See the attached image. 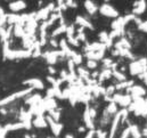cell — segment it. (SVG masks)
Returning a JSON list of instances; mask_svg holds the SVG:
<instances>
[{
	"label": "cell",
	"mask_w": 147,
	"mask_h": 138,
	"mask_svg": "<svg viewBox=\"0 0 147 138\" xmlns=\"http://www.w3.org/2000/svg\"><path fill=\"white\" fill-rule=\"evenodd\" d=\"M23 85H25V86H28L29 88H32V89H38V90H43L45 89V83L42 82V80H40L38 78H31V79L24 80Z\"/></svg>",
	"instance_id": "cell-12"
},
{
	"label": "cell",
	"mask_w": 147,
	"mask_h": 138,
	"mask_svg": "<svg viewBox=\"0 0 147 138\" xmlns=\"http://www.w3.org/2000/svg\"><path fill=\"white\" fill-rule=\"evenodd\" d=\"M32 126H34L37 128H46V127H48V123L43 115H39L32 120Z\"/></svg>",
	"instance_id": "cell-22"
},
{
	"label": "cell",
	"mask_w": 147,
	"mask_h": 138,
	"mask_svg": "<svg viewBox=\"0 0 147 138\" xmlns=\"http://www.w3.org/2000/svg\"><path fill=\"white\" fill-rule=\"evenodd\" d=\"M129 130H130V136L132 138H142V131L138 128V126L130 124L129 126Z\"/></svg>",
	"instance_id": "cell-28"
},
{
	"label": "cell",
	"mask_w": 147,
	"mask_h": 138,
	"mask_svg": "<svg viewBox=\"0 0 147 138\" xmlns=\"http://www.w3.org/2000/svg\"><path fill=\"white\" fill-rule=\"evenodd\" d=\"M69 60H72V62H73L75 65H80L82 63V61H83V56L81 54H79V53H76V51L73 50Z\"/></svg>",
	"instance_id": "cell-29"
},
{
	"label": "cell",
	"mask_w": 147,
	"mask_h": 138,
	"mask_svg": "<svg viewBox=\"0 0 147 138\" xmlns=\"http://www.w3.org/2000/svg\"><path fill=\"white\" fill-rule=\"evenodd\" d=\"M26 7H28V5L24 0H15V1L9 2V5H8V8L13 14H16L21 10L26 9Z\"/></svg>",
	"instance_id": "cell-13"
},
{
	"label": "cell",
	"mask_w": 147,
	"mask_h": 138,
	"mask_svg": "<svg viewBox=\"0 0 147 138\" xmlns=\"http://www.w3.org/2000/svg\"><path fill=\"white\" fill-rule=\"evenodd\" d=\"M98 12L100 13V15L107 17V18H117L119 17V12L107 2H104L99 8Z\"/></svg>",
	"instance_id": "cell-4"
},
{
	"label": "cell",
	"mask_w": 147,
	"mask_h": 138,
	"mask_svg": "<svg viewBox=\"0 0 147 138\" xmlns=\"http://www.w3.org/2000/svg\"><path fill=\"white\" fill-rule=\"evenodd\" d=\"M147 8V2L146 0H138L134 3V9H132V14L135 16H138V15H142L145 13Z\"/></svg>",
	"instance_id": "cell-14"
},
{
	"label": "cell",
	"mask_w": 147,
	"mask_h": 138,
	"mask_svg": "<svg viewBox=\"0 0 147 138\" xmlns=\"http://www.w3.org/2000/svg\"><path fill=\"white\" fill-rule=\"evenodd\" d=\"M50 45H51L54 48H57V47H58V42L55 40V38H51V39H50Z\"/></svg>",
	"instance_id": "cell-45"
},
{
	"label": "cell",
	"mask_w": 147,
	"mask_h": 138,
	"mask_svg": "<svg viewBox=\"0 0 147 138\" xmlns=\"http://www.w3.org/2000/svg\"><path fill=\"white\" fill-rule=\"evenodd\" d=\"M48 71H49V73H50L51 75H55V74H56V70L54 69L51 65H49V68H48Z\"/></svg>",
	"instance_id": "cell-46"
},
{
	"label": "cell",
	"mask_w": 147,
	"mask_h": 138,
	"mask_svg": "<svg viewBox=\"0 0 147 138\" xmlns=\"http://www.w3.org/2000/svg\"><path fill=\"white\" fill-rule=\"evenodd\" d=\"M13 33H14V35H15V37H17V38H23V37L25 35L24 26L18 25V24L14 25V28H13Z\"/></svg>",
	"instance_id": "cell-31"
},
{
	"label": "cell",
	"mask_w": 147,
	"mask_h": 138,
	"mask_svg": "<svg viewBox=\"0 0 147 138\" xmlns=\"http://www.w3.org/2000/svg\"><path fill=\"white\" fill-rule=\"evenodd\" d=\"M124 26H125V23H124L123 17H121V16L115 18L111 24V29L112 30H121V29H124Z\"/></svg>",
	"instance_id": "cell-25"
},
{
	"label": "cell",
	"mask_w": 147,
	"mask_h": 138,
	"mask_svg": "<svg viewBox=\"0 0 147 138\" xmlns=\"http://www.w3.org/2000/svg\"><path fill=\"white\" fill-rule=\"evenodd\" d=\"M83 122H84V126L89 130L95 129V122H94V119L91 118V115L89 113V106H86V108H84V112H83Z\"/></svg>",
	"instance_id": "cell-16"
},
{
	"label": "cell",
	"mask_w": 147,
	"mask_h": 138,
	"mask_svg": "<svg viewBox=\"0 0 147 138\" xmlns=\"http://www.w3.org/2000/svg\"><path fill=\"white\" fill-rule=\"evenodd\" d=\"M21 129H24V124L20 121V122H15V123H8L3 127V130L6 133H9V131H15V130H21Z\"/></svg>",
	"instance_id": "cell-23"
},
{
	"label": "cell",
	"mask_w": 147,
	"mask_h": 138,
	"mask_svg": "<svg viewBox=\"0 0 147 138\" xmlns=\"http://www.w3.org/2000/svg\"><path fill=\"white\" fill-rule=\"evenodd\" d=\"M112 76H114L116 80H119V82H122V81H125L127 80V76L119 70H113L112 71Z\"/></svg>",
	"instance_id": "cell-33"
},
{
	"label": "cell",
	"mask_w": 147,
	"mask_h": 138,
	"mask_svg": "<svg viewBox=\"0 0 147 138\" xmlns=\"http://www.w3.org/2000/svg\"><path fill=\"white\" fill-rule=\"evenodd\" d=\"M75 23H76L80 28L88 29V30H91V31H94V30H95L94 25L89 22V20H87V18H86V17H83V16H76V18H75Z\"/></svg>",
	"instance_id": "cell-17"
},
{
	"label": "cell",
	"mask_w": 147,
	"mask_h": 138,
	"mask_svg": "<svg viewBox=\"0 0 147 138\" xmlns=\"http://www.w3.org/2000/svg\"><path fill=\"white\" fill-rule=\"evenodd\" d=\"M147 71V58L143 57L135 60L129 64V72L131 75H139Z\"/></svg>",
	"instance_id": "cell-3"
},
{
	"label": "cell",
	"mask_w": 147,
	"mask_h": 138,
	"mask_svg": "<svg viewBox=\"0 0 147 138\" xmlns=\"http://www.w3.org/2000/svg\"><path fill=\"white\" fill-rule=\"evenodd\" d=\"M96 135L98 136V138H107V134L105 131H102V130H97Z\"/></svg>",
	"instance_id": "cell-43"
},
{
	"label": "cell",
	"mask_w": 147,
	"mask_h": 138,
	"mask_svg": "<svg viewBox=\"0 0 147 138\" xmlns=\"http://www.w3.org/2000/svg\"><path fill=\"white\" fill-rule=\"evenodd\" d=\"M83 6H84V8H86V10L88 12L89 15H95L98 12V7L92 0H86Z\"/></svg>",
	"instance_id": "cell-21"
},
{
	"label": "cell",
	"mask_w": 147,
	"mask_h": 138,
	"mask_svg": "<svg viewBox=\"0 0 147 138\" xmlns=\"http://www.w3.org/2000/svg\"><path fill=\"white\" fill-rule=\"evenodd\" d=\"M129 137H130V130H129V127H128V128H125V129L121 133L120 138H129Z\"/></svg>",
	"instance_id": "cell-40"
},
{
	"label": "cell",
	"mask_w": 147,
	"mask_h": 138,
	"mask_svg": "<svg viewBox=\"0 0 147 138\" xmlns=\"http://www.w3.org/2000/svg\"><path fill=\"white\" fill-rule=\"evenodd\" d=\"M46 62L49 64V65H55L58 61L59 57H65V55L61 51V50H53V51H46L45 54H42Z\"/></svg>",
	"instance_id": "cell-7"
},
{
	"label": "cell",
	"mask_w": 147,
	"mask_h": 138,
	"mask_svg": "<svg viewBox=\"0 0 147 138\" xmlns=\"http://www.w3.org/2000/svg\"><path fill=\"white\" fill-rule=\"evenodd\" d=\"M105 51L106 50H99V51H89V53H86L84 56L88 58V60H91V61H100L104 58L105 56Z\"/></svg>",
	"instance_id": "cell-19"
},
{
	"label": "cell",
	"mask_w": 147,
	"mask_h": 138,
	"mask_svg": "<svg viewBox=\"0 0 147 138\" xmlns=\"http://www.w3.org/2000/svg\"><path fill=\"white\" fill-rule=\"evenodd\" d=\"M32 116L33 115L29 111H24V110L21 111V113H20V120L24 124V129L30 130L32 128V120H33Z\"/></svg>",
	"instance_id": "cell-10"
},
{
	"label": "cell",
	"mask_w": 147,
	"mask_h": 138,
	"mask_svg": "<svg viewBox=\"0 0 147 138\" xmlns=\"http://www.w3.org/2000/svg\"><path fill=\"white\" fill-rule=\"evenodd\" d=\"M95 136H96V130L92 129V130H89V131L87 133V135H86L84 138H95Z\"/></svg>",
	"instance_id": "cell-42"
},
{
	"label": "cell",
	"mask_w": 147,
	"mask_h": 138,
	"mask_svg": "<svg viewBox=\"0 0 147 138\" xmlns=\"http://www.w3.org/2000/svg\"><path fill=\"white\" fill-rule=\"evenodd\" d=\"M46 120H47V123H48V126L50 127V129H51V133L56 136V137H58L61 134H62V130H63V124L62 123H59V122H56L55 120H53L49 115L48 116H46Z\"/></svg>",
	"instance_id": "cell-11"
},
{
	"label": "cell",
	"mask_w": 147,
	"mask_h": 138,
	"mask_svg": "<svg viewBox=\"0 0 147 138\" xmlns=\"http://www.w3.org/2000/svg\"><path fill=\"white\" fill-rule=\"evenodd\" d=\"M110 115H115L117 112H119V110H117V105L114 103V102H110V104L107 105V107H106V110H105Z\"/></svg>",
	"instance_id": "cell-34"
},
{
	"label": "cell",
	"mask_w": 147,
	"mask_h": 138,
	"mask_svg": "<svg viewBox=\"0 0 147 138\" xmlns=\"http://www.w3.org/2000/svg\"><path fill=\"white\" fill-rule=\"evenodd\" d=\"M78 74H79V78L80 79H82V80H86V81H89L90 79V74H89V72L87 71V70L84 69V68H79L78 69Z\"/></svg>",
	"instance_id": "cell-32"
},
{
	"label": "cell",
	"mask_w": 147,
	"mask_h": 138,
	"mask_svg": "<svg viewBox=\"0 0 147 138\" xmlns=\"http://www.w3.org/2000/svg\"><path fill=\"white\" fill-rule=\"evenodd\" d=\"M142 136H145V137H147V126L145 127V129L143 130V133H142Z\"/></svg>",
	"instance_id": "cell-47"
},
{
	"label": "cell",
	"mask_w": 147,
	"mask_h": 138,
	"mask_svg": "<svg viewBox=\"0 0 147 138\" xmlns=\"http://www.w3.org/2000/svg\"><path fill=\"white\" fill-rule=\"evenodd\" d=\"M134 85H135L134 80H125V81H122V82H119V83L114 85V87H115V90L120 91V90H127Z\"/></svg>",
	"instance_id": "cell-24"
},
{
	"label": "cell",
	"mask_w": 147,
	"mask_h": 138,
	"mask_svg": "<svg viewBox=\"0 0 147 138\" xmlns=\"http://www.w3.org/2000/svg\"><path fill=\"white\" fill-rule=\"evenodd\" d=\"M0 129H1V128H0Z\"/></svg>",
	"instance_id": "cell-52"
},
{
	"label": "cell",
	"mask_w": 147,
	"mask_h": 138,
	"mask_svg": "<svg viewBox=\"0 0 147 138\" xmlns=\"http://www.w3.org/2000/svg\"><path fill=\"white\" fill-rule=\"evenodd\" d=\"M5 15H6V13H5L3 8H2V7H0V16H5Z\"/></svg>",
	"instance_id": "cell-48"
},
{
	"label": "cell",
	"mask_w": 147,
	"mask_h": 138,
	"mask_svg": "<svg viewBox=\"0 0 147 138\" xmlns=\"http://www.w3.org/2000/svg\"><path fill=\"white\" fill-rule=\"evenodd\" d=\"M2 55L5 60H23V58H29L32 57V51L29 49H20V50H14L9 48V42L6 41L3 42L2 47Z\"/></svg>",
	"instance_id": "cell-1"
},
{
	"label": "cell",
	"mask_w": 147,
	"mask_h": 138,
	"mask_svg": "<svg viewBox=\"0 0 147 138\" xmlns=\"http://www.w3.org/2000/svg\"><path fill=\"white\" fill-rule=\"evenodd\" d=\"M127 91L129 93V95L134 98H139V97H144L146 95V89L143 87V86H139V85H134L131 86L129 89H127Z\"/></svg>",
	"instance_id": "cell-9"
},
{
	"label": "cell",
	"mask_w": 147,
	"mask_h": 138,
	"mask_svg": "<svg viewBox=\"0 0 147 138\" xmlns=\"http://www.w3.org/2000/svg\"><path fill=\"white\" fill-rule=\"evenodd\" d=\"M48 138H55V137H48Z\"/></svg>",
	"instance_id": "cell-50"
},
{
	"label": "cell",
	"mask_w": 147,
	"mask_h": 138,
	"mask_svg": "<svg viewBox=\"0 0 147 138\" xmlns=\"http://www.w3.org/2000/svg\"><path fill=\"white\" fill-rule=\"evenodd\" d=\"M32 90H33L32 88H26V89H23V90L13 93L11 95H9V96H7V97L0 99V107H3V106H6V105H8V104L13 103V102H15L16 99L26 97L28 95H30V94L32 93Z\"/></svg>",
	"instance_id": "cell-2"
},
{
	"label": "cell",
	"mask_w": 147,
	"mask_h": 138,
	"mask_svg": "<svg viewBox=\"0 0 147 138\" xmlns=\"http://www.w3.org/2000/svg\"><path fill=\"white\" fill-rule=\"evenodd\" d=\"M83 131H84V128L83 127H80L79 128V133H83Z\"/></svg>",
	"instance_id": "cell-49"
},
{
	"label": "cell",
	"mask_w": 147,
	"mask_h": 138,
	"mask_svg": "<svg viewBox=\"0 0 147 138\" xmlns=\"http://www.w3.org/2000/svg\"><path fill=\"white\" fill-rule=\"evenodd\" d=\"M138 30L142 31V32L147 33V21H143V22L138 25Z\"/></svg>",
	"instance_id": "cell-39"
},
{
	"label": "cell",
	"mask_w": 147,
	"mask_h": 138,
	"mask_svg": "<svg viewBox=\"0 0 147 138\" xmlns=\"http://www.w3.org/2000/svg\"><path fill=\"white\" fill-rule=\"evenodd\" d=\"M146 47H147V45H146Z\"/></svg>",
	"instance_id": "cell-51"
},
{
	"label": "cell",
	"mask_w": 147,
	"mask_h": 138,
	"mask_svg": "<svg viewBox=\"0 0 147 138\" xmlns=\"http://www.w3.org/2000/svg\"><path fill=\"white\" fill-rule=\"evenodd\" d=\"M112 102L122 106L123 108L129 107L130 104L132 103V97L130 95H123V94H114L112 96Z\"/></svg>",
	"instance_id": "cell-5"
},
{
	"label": "cell",
	"mask_w": 147,
	"mask_h": 138,
	"mask_svg": "<svg viewBox=\"0 0 147 138\" xmlns=\"http://www.w3.org/2000/svg\"><path fill=\"white\" fill-rule=\"evenodd\" d=\"M41 101H42L41 95H40V94H34V95H31L30 97H26L25 104L32 106V105H36V104H38L39 102H41Z\"/></svg>",
	"instance_id": "cell-26"
},
{
	"label": "cell",
	"mask_w": 147,
	"mask_h": 138,
	"mask_svg": "<svg viewBox=\"0 0 147 138\" xmlns=\"http://www.w3.org/2000/svg\"><path fill=\"white\" fill-rule=\"evenodd\" d=\"M122 123V116H121V112L119 111L114 116H113V120H112V123H111V128H110V135L109 138H114L117 130H119V127L120 124Z\"/></svg>",
	"instance_id": "cell-8"
},
{
	"label": "cell",
	"mask_w": 147,
	"mask_h": 138,
	"mask_svg": "<svg viewBox=\"0 0 147 138\" xmlns=\"http://www.w3.org/2000/svg\"><path fill=\"white\" fill-rule=\"evenodd\" d=\"M110 78H112V70L104 69L102 72H99V75H98V80H99V82L106 81V80H109Z\"/></svg>",
	"instance_id": "cell-27"
},
{
	"label": "cell",
	"mask_w": 147,
	"mask_h": 138,
	"mask_svg": "<svg viewBox=\"0 0 147 138\" xmlns=\"http://www.w3.org/2000/svg\"><path fill=\"white\" fill-rule=\"evenodd\" d=\"M58 47H59V50L65 55V57H67V58H70V56H71V54H72V49H71V47L69 46V43H67V41H66V39H62L59 42H58Z\"/></svg>",
	"instance_id": "cell-18"
},
{
	"label": "cell",
	"mask_w": 147,
	"mask_h": 138,
	"mask_svg": "<svg viewBox=\"0 0 147 138\" xmlns=\"http://www.w3.org/2000/svg\"><path fill=\"white\" fill-rule=\"evenodd\" d=\"M37 21H36V18H33V20H31V21H29L28 23H26V26L24 28V31H25V34L30 35V37H33L34 33H36V29H37Z\"/></svg>",
	"instance_id": "cell-20"
},
{
	"label": "cell",
	"mask_w": 147,
	"mask_h": 138,
	"mask_svg": "<svg viewBox=\"0 0 147 138\" xmlns=\"http://www.w3.org/2000/svg\"><path fill=\"white\" fill-rule=\"evenodd\" d=\"M66 29H67V25H66V24H61L58 28H56V29L53 31L51 38H56V37L63 34V33H66Z\"/></svg>",
	"instance_id": "cell-30"
},
{
	"label": "cell",
	"mask_w": 147,
	"mask_h": 138,
	"mask_svg": "<svg viewBox=\"0 0 147 138\" xmlns=\"http://www.w3.org/2000/svg\"><path fill=\"white\" fill-rule=\"evenodd\" d=\"M55 8H56V7H55V3H54V2L48 3L46 7L41 8L40 10H38V13L36 14V21L38 22V21H46V20H48L50 13L54 12Z\"/></svg>",
	"instance_id": "cell-6"
},
{
	"label": "cell",
	"mask_w": 147,
	"mask_h": 138,
	"mask_svg": "<svg viewBox=\"0 0 147 138\" xmlns=\"http://www.w3.org/2000/svg\"><path fill=\"white\" fill-rule=\"evenodd\" d=\"M64 3L67 8H76L78 7V2L75 0H64Z\"/></svg>",
	"instance_id": "cell-37"
},
{
	"label": "cell",
	"mask_w": 147,
	"mask_h": 138,
	"mask_svg": "<svg viewBox=\"0 0 147 138\" xmlns=\"http://www.w3.org/2000/svg\"><path fill=\"white\" fill-rule=\"evenodd\" d=\"M66 41H67L69 46H73V47H79L80 46V42H79V40L76 39L75 35H66Z\"/></svg>",
	"instance_id": "cell-35"
},
{
	"label": "cell",
	"mask_w": 147,
	"mask_h": 138,
	"mask_svg": "<svg viewBox=\"0 0 147 138\" xmlns=\"http://www.w3.org/2000/svg\"><path fill=\"white\" fill-rule=\"evenodd\" d=\"M138 76H139V78L143 80V82H144V83L147 86V71H146V72H144V73H142V74H139Z\"/></svg>",
	"instance_id": "cell-44"
},
{
	"label": "cell",
	"mask_w": 147,
	"mask_h": 138,
	"mask_svg": "<svg viewBox=\"0 0 147 138\" xmlns=\"http://www.w3.org/2000/svg\"><path fill=\"white\" fill-rule=\"evenodd\" d=\"M97 62L96 61H91V60H88L87 61V69L89 70H95L97 69Z\"/></svg>",
	"instance_id": "cell-38"
},
{
	"label": "cell",
	"mask_w": 147,
	"mask_h": 138,
	"mask_svg": "<svg viewBox=\"0 0 147 138\" xmlns=\"http://www.w3.org/2000/svg\"><path fill=\"white\" fill-rule=\"evenodd\" d=\"M49 116H50L53 120H55L56 122H58V121H59V118H61V111H58L57 108L51 110V111H49Z\"/></svg>",
	"instance_id": "cell-36"
},
{
	"label": "cell",
	"mask_w": 147,
	"mask_h": 138,
	"mask_svg": "<svg viewBox=\"0 0 147 138\" xmlns=\"http://www.w3.org/2000/svg\"><path fill=\"white\" fill-rule=\"evenodd\" d=\"M7 23V14L5 16H0V29L3 28V25Z\"/></svg>",
	"instance_id": "cell-41"
},
{
	"label": "cell",
	"mask_w": 147,
	"mask_h": 138,
	"mask_svg": "<svg viewBox=\"0 0 147 138\" xmlns=\"http://www.w3.org/2000/svg\"><path fill=\"white\" fill-rule=\"evenodd\" d=\"M106 46L102 42H92V43H87L83 48V50L86 53L89 51H99V50H106Z\"/></svg>",
	"instance_id": "cell-15"
}]
</instances>
